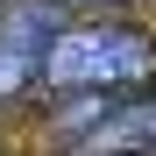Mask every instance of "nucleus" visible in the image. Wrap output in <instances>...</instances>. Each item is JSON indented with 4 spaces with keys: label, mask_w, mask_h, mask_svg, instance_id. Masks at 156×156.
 I'll use <instances>...</instances> for the list:
<instances>
[{
    "label": "nucleus",
    "mask_w": 156,
    "mask_h": 156,
    "mask_svg": "<svg viewBox=\"0 0 156 156\" xmlns=\"http://www.w3.org/2000/svg\"><path fill=\"white\" fill-rule=\"evenodd\" d=\"M92 7H114V0H92Z\"/></svg>",
    "instance_id": "obj_4"
},
{
    "label": "nucleus",
    "mask_w": 156,
    "mask_h": 156,
    "mask_svg": "<svg viewBox=\"0 0 156 156\" xmlns=\"http://www.w3.org/2000/svg\"><path fill=\"white\" fill-rule=\"evenodd\" d=\"M0 7H7V0H0Z\"/></svg>",
    "instance_id": "obj_5"
},
{
    "label": "nucleus",
    "mask_w": 156,
    "mask_h": 156,
    "mask_svg": "<svg viewBox=\"0 0 156 156\" xmlns=\"http://www.w3.org/2000/svg\"><path fill=\"white\" fill-rule=\"evenodd\" d=\"M57 43V14L43 0H7L0 7V99L43 85V57Z\"/></svg>",
    "instance_id": "obj_2"
},
{
    "label": "nucleus",
    "mask_w": 156,
    "mask_h": 156,
    "mask_svg": "<svg viewBox=\"0 0 156 156\" xmlns=\"http://www.w3.org/2000/svg\"><path fill=\"white\" fill-rule=\"evenodd\" d=\"M78 149L85 156H156V92L149 99H121L92 135H78Z\"/></svg>",
    "instance_id": "obj_3"
},
{
    "label": "nucleus",
    "mask_w": 156,
    "mask_h": 156,
    "mask_svg": "<svg viewBox=\"0 0 156 156\" xmlns=\"http://www.w3.org/2000/svg\"><path fill=\"white\" fill-rule=\"evenodd\" d=\"M156 78V43L121 21H78L57 29L43 57V85L50 92H121V85H149Z\"/></svg>",
    "instance_id": "obj_1"
}]
</instances>
